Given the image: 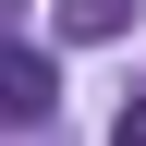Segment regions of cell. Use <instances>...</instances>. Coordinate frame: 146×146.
Segmentation results:
<instances>
[{
    "mask_svg": "<svg viewBox=\"0 0 146 146\" xmlns=\"http://www.w3.org/2000/svg\"><path fill=\"white\" fill-rule=\"evenodd\" d=\"M134 0H61V36H122Z\"/></svg>",
    "mask_w": 146,
    "mask_h": 146,
    "instance_id": "7a4b0ae2",
    "label": "cell"
},
{
    "mask_svg": "<svg viewBox=\"0 0 146 146\" xmlns=\"http://www.w3.org/2000/svg\"><path fill=\"white\" fill-rule=\"evenodd\" d=\"M49 98H61V73L36 61V49H0V134L12 122H49Z\"/></svg>",
    "mask_w": 146,
    "mask_h": 146,
    "instance_id": "6da1fadb",
    "label": "cell"
},
{
    "mask_svg": "<svg viewBox=\"0 0 146 146\" xmlns=\"http://www.w3.org/2000/svg\"><path fill=\"white\" fill-rule=\"evenodd\" d=\"M110 146H146V98H134V110H122V122H110Z\"/></svg>",
    "mask_w": 146,
    "mask_h": 146,
    "instance_id": "3957f363",
    "label": "cell"
}]
</instances>
